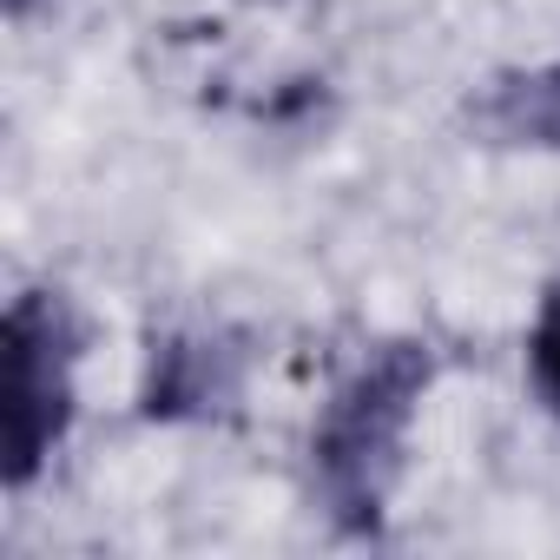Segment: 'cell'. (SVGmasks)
<instances>
[{"label":"cell","mask_w":560,"mask_h":560,"mask_svg":"<svg viewBox=\"0 0 560 560\" xmlns=\"http://www.w3.org/2000/svg\"><path fill=\"white\" fill-rule=\"evenodd\" d=\"M429 376H435L429 343H376L317 409L311 468H317V494L330 501L343 527L383 521V501L402 475V442H409Z\"/></svg>","instance_id":"obj_1"},{"label":"cell","mask_w":560,"mask_h":560,"mask_svg":"<svg viewBox=\"0 0 560 560\" xmlns=\"http://www.w3.org/2000/svg\"><path fill=\"white\" fill-rule=\"evenodd\" d=\"M80 317L60 291H21L0 317V475L27 488L73 429Z\"/></svg>","instance_id":"obj_2"},{"label":"cell","mask_w":560,"mask_h":560,"mask_svg":"<svg viewBox=\"0 0 560 560\" xmlns=\"http://www.w3.org/2000/svg\"><path fill=\"white\" fill-rule=\"evenodd\" d=\"M211 396H224V383H218V357L205 343H165V350H152L145 416H185V409H205Z\"/></svg>","instance_id":"obj_3"},{"label":"cell","mask_w":560,"mask_h":560,"mask_svg":"<svg viewBox=\"0 0 560 560\" xmlns=\"http://www.w3.org/2000/svg\"><path fill=\"white\" fill-rule=\"evenodd\" d=\"M527 389L560 422V284H547V298L527 324Z\"/></svg>","instance_id":"obj_4"}]
</instances>
